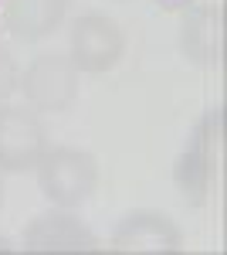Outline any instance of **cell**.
<instances>
[{"instance_id": "6da1fadb", "label": "cell", "mask_w": 227, "mask_h": 255, "mask_svg": "<svg viewBox=\"0 0 227 255\" xmlns=\"http://www.w3.org/2000/svg\"><path fill=\"white\" fill-rule=\"evenodd\" d=\"M221 174H224V109H210L197 123L190 146L176 160L173 177L183 201L193 208H204L221 187Z\"/></svg>"}, {"instance_id": "7a4b0ae2", "label": "cell", "mask_w": 227, "mask_h": 255, "mask_svg": "<svg viewBox=\"0 0 227 255\" xmlns=\"http://www.w3.org/2000/svg\"><path fill=\"white\" fill-rule=\"evenodd\" d=\"M38 170V187L58 208H78L95 194L98 187V163L92 153L75 150V146H48L41 157Z\"/></svg>"}, {"instance_id": "3957f363", "label": "cell", "mask_w": 227, "mask_h": 255, "mask_svg": "<svg viewBox=\"0 0 227 255\" xmlns=\"http://www.w3.org/2000/svg\"><path fill=\"white\" fill-rule=\"evenodd\" d=\"M24 102L38 113H65L78 99V68L68 55H38L17 79Z\"/></svg>"}, {"instance_id": "277c9868", "label": "cell", "mask_w": 227, "mask_h": 255, "mask_svg": "<svg viewBox=\"0 0 227 255\" xmlns=\"http://www.w3.org/2000/svg\"><path fill=\"white\" fill-rule=\"evenodd\" d=\"M48 146H51L48 129L34 109L0 102V170L27 174L41 163Z\"/></svg>"}, {"instance_id": "5b68a950", "label": "cell", "mask_w": 227, "mask_h": 255, "mask_svg": "<svg viewBox=\"0 0 227 255\" xmlns=\"http://www.w3.org/2000/svg\"><path fill=\"white\" fill-rule=\"evenodd\" d=\"M115 255H176L183 252V232L163 211H129L109 238Z\"/></svg>"}, {"instance_id": "8992f818", "label": "cell", "mask_w": 227, "mask_h": 255, "mask_svg": "<svg viewBox=\"0 0 227 255\" xmlns=\"http://www.w3.org/2000/svg\"><path fill=\"white\" fill-rule=\"evenodd\" d=\"M24 252L31 255H92L102 252V242L92 228H85L68 208L44 211L31 218L24 228Z\"/></svg>"}, {"instance_id": "52a82bcc", "label": "cell", "mask_w": 227, "mask_h": 255, "mask_svg": "<svg viewBox=\"0 0 227 255\" xmlns=\"http://www.w3.org/2000/svg\"><path fill=\"white\" fill-rule=\"evenodd\" d=\"M126 55V34L112 17L105 14H81L72 24V65L78 72L102 75L119 65Z\"/></svg>"}, {"instance_id": "ba28073f", "label": "cell", "mask_w": 227, "mask_h": 255, "mask_svg": "<svg viewBox=\"0 0 227 255\" xmlns=\"http://www.w3.org/2000/svg\"><path fill=\"white\" fill-rule=\"evenodd\" d=\"M180 48L193 65L214 68L224 58V7L221 3H200L193 7L180 31Z\"/></svg>"}, {"instance_id": "9c48e42d", "label": "cell", "mask_w": 227, "mask_h": 255, "mask_svg": "<svg viewBox=\"0 0 227 255\" xmlns=\"http://www.w3.org/2000/svg\"><path fill=\"white\" fill-rule=\"evenodd\" d=\"M65 10L68 0H7L3 27L17 41H41L61 27Z\"/></svg>"}, {"instance_id": "30bf717a", "label": "cell", "mask_w": 227, "mask_h": 255, "mask_svg": "<svg viewBox=\"0 0 227 255\" xmlns=\"http://www.w3.org/2000/svg\"><path fill=\"white\" fill-rule=\"evenodd\" d=\"M17 79H20L17 61H14V55H10L7 44H0V102L17 89Z\"/></svg>"}, {"instance_id": "8fae6325", "label": "cell", "mask_w": 227, "mask_h": 255, "mask_svg": "<svg viewBox=\"0 0 227 255\" xmlns=\"http://www.w3.org/2000/svg\"><path fill=\"white\" fill-rule=\"evenodd\" d=\"M10 252V245H7V238H0V255H7Z\"/></svg>"}, {"instance_id": "7c38bea8", "label": "cell", "mask_w": 227, "mask_h": 255, "mask_svg": "<svg viewBox=\"0 0 227 255\" xmlns=\"http://www.w3.org/2000/svg\"><path fill=\"white\" fill-rule=\"evenodd\" d=\"M0 204H3V184H0Z\"/></svg>"}]
</instances>
